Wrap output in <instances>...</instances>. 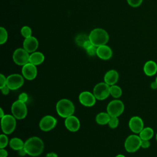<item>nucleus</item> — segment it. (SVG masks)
<instances>
[{
  "instance_id": "473e14b6",
  "label": "nucleus",
  "mask_w": 157,
  "mask_h": 157,
  "mask_svg": "<svg viewBox=\"0 0 157 157\" xmlns=\"http://www.w3.org/2000/svg\"><path fill=\"white\" fill-rule=\"evenodd\" d=\"M20 101L23 102H26L28 99V95L26 93H21L19 94L18 96V99Z\"/></svg>"
},
{
  "instance_id": "4be33fe9",
  "label": "nucleus",
  "mask_w": 157,
  "mask_h": 157,
  "mask_svg": "<svg viewBox=\"0 0 157 157\" xmlns=\"http://www.w3.org/2000/svg\"><path fill=\"white\" fill-rule=\"evenodd\" d=\"M110 118V115L107 112H100L95 118L96 122L100 125H105L108 124Z\"/></svg>"
},
{
  "instance_id": "412c9836",
  "label": "nucleus",
  "mask_w": 157,
  "mask_h": 157,
  "mask_svg": "<svg viewBox=\"0 0 157 157\" xmlns=\"http://www.w3.org/2000/svg\"><path fill=\"white\" fill-rule=\"evenodd\" d=\"M9 145L12 150L18 151L24 148L25 142L18 137H13L10 140Z\"/></svg>"
},
{
  "instance_id": "4c0bfd02",
  "label": "nucleus",
  "mask_w": 157,
  "mask_h": 157,
  "mask_svg": "<svg viewBox=\"0 0 157 157\" xmlns=\"http://www.w3.org/2000/svg\"><path fill=\"white\" fill-rule=\"evenodd\" d=\"M17 151H18V155H19L20 156H25V155H27V153H26V150L24 149V148H23Z\"/></svg>"
},
{
  "instance_id": "c756f323",
  "label": "nucleus",
  "mask_w": 157,
  "mask_h": 157,
  "mask_svg": "<svg viewBox=\"0 0 157 157\" xmlns=\"http://www.w3.org/2000/svg\"><path fill=\"white\" fill-rule=\"evenodd\" d=\"M97 47L95 45H93L92 46H91L90 48H88V49L86 50V53L88 55L90 56H94L96 55L97 53Z\"/></svg>"
},
{
  "instance_id": "423d86ee",
  "label": "nucleus",
  "mask_w": 157,
  "mask_h": 157,
  "mask_svg": "<svg viewBox=\"0 0 157 157\" xmlns=\"http://www.w3.org/2000/svg\"><path fill=\"white\" fill-rule=\"evenodd\" d=\"M12 115H13L16 119H24L28 113V109L25 102H23L19 99L13 102L11 106Z\"/></svg>"
},
{
  "instance_id": "f3484780",
  "label": "nucleus",
  "mask_w": 157,
  "mask_h": 157,
  "mask_svg": "<svg viewBox=\"0 0 157 157\" xmlns=\"http://www.w3.org/2000/svg\"><path fill=\"white\" fill-rule=\"evenodd\" d=\"M112 50L110 47L108 45H103L97 47V53L96 55L101 59L107 60L112 58Z\"/></svg>"
},
{
  "instance_id": "58836bf2",
  "label": "nucleus",
  "mask_w": 157,
  "mask_h": 157,
  "mask_svg": "<svg viewBox=\"0 0 157 157\" xmlns=\"http://www.w3.org/2000/svg\"><path fill=\"white\" fill-rule=\"evenodd\" d=\"M45 157H58V155L55 152H50L47 153Z\"/></svg>"
},
{
  "instance_id": "393cba45",
  "label": "nucleus",
  "mask_w": 157,
  "mask_h": 157,
  "mask_svg": "<svg viewBox=\"0 0 157 157\" xmlns=\"http://www.w3.org/2000/svg\"><path fill=\"white\" fill-rule=\"evenodd\" d=\"M88 40H89V36H87L86 34H81L77 36L75 38V42L78 45L83 47L84 43Z\"/></svg>"
},
{
  "instance_id": "1a4fd4ad",
  "label": "nucleus",
  "mask_w": 157,
  "mask_h": 157,
  "mask_svg": "<svg viewBox=\"0 0 157 157\" xmlns=\"http://www.w3.org/2000/svg\"><path fill=\"white\" fill-rule=\"evenodd\" d=\"M29 53L23 48L16 49L12 55L13 62L18 66H24L29 62Z\"/></svg>"
},
{
  "instance_id": "9d476101",
  "label": "nucleus",
  "mask_w": 157,
  "mask_h": 157,
  "mask_svg": "<svg viewBox=\"0 0 157 157\" xmlns=\"http://www.w3.org/2000/svg\"><path fill=\"white\" fill-rule=\"evenodd\" d=\"M24 77L18 74H12L7 77L6 85L10 90H17L24 84Z\"/></svg>"
},
{
  "instance_id": "a211bd4d",
  "label": "nucleus",
  "mask_w": 157,
  "mask_h": 157,
  "mask_svg": "<svg viewBox=\"0 0 157 157\" xmlns=\"http://www.w3.org/2000/svg\"><path fill=\"white\" fill-rule=\"evenodd\" d=\"M119 78V74L115 70L112 69L108 71L104 76V81L109 85H115Z\"/></svg>"
},
{
  "instance_id": "a878e982",
  "label": "nucleus",
  "mask_w": 157,
  "mask_h": 157,
  "mask_svg": "<svg viewBox=\"0 0 157 157\" xmlns=\"http://www.w3.org/2000/svg\"><path fill=\"white\" fill-rule=\"evenodd\" d=\"M8 38V34L6 31V29L3 28L1 27L0 28V44L2 45L4 44Z\"/></svg>"
},
{
  "instance_id": "e433bc0d",
  "label": "nucleus",
  "mask_w": 157,
  "mask_h": 157,
  "mask_svg": "<svg viewBox=\"0 0 157 157\" xmlns=\"http://www.w3.org/2000/svg\"><path fill=\"white\" fill-rule=\"evenodd\" d=\"M8 152L5 148H0V157H7Z\"/></svg>"
},
{
  "instance_id": "6e6552de",
  "label": "nucleus",
  "mask_w": 157,
  "mask_h": 157,
  "mask_svg": "<svg viewBox=\"0 0 157 157\" xmlns=\"http://www.w3.org/2000/svg\"><path fill=\"white\" fill-rule=\"evenodd\" d=\"M93 93L96 99L105 100L110 95V85L105 82H99L94 86Z\"/></svg>"
},
{
  "instance_id": "2eb2a0df",
  "label": "nucleus",
  "mask_w": 157,
  "mask_h": 157,
  "mask_svg": "<svg viewBox=\"0 0 157 157\" xmlns=\"http://www.w3.org/2000/svg\"><path fill=\"white\" fill-rule=\"evenodd\" d=\"M64 125L68 131L75 132L79 130L80 128V122L77 117L72 115L65 118Z\"/></svg>"
},
{
  "instance_id": "37998d69",
  "label": "nucleus",
  "mask_w": 157,
  "mask_h": 157,
  "mask_svg": "<svg viewBox=\"0 0 157 157\" xmlns=\"http://www.w3.org/2000/svg\"><path fill=\"white\" fill-rule=\"evenodd\" d=\"M155 138H156V140L157 141V132L156 134V136H155Z\"/></svg>"
},
{
  "instance_id": "ea45409f",
  "label": "nucleus",
  "mask_w": 157,
  "mask_h": 157,
  "mask_svg": "<svg viewBox=\"0 0 157 157\" xmlns=\"http://www.w3.org/2000/svg\"><path fill=\"white\" fill-rule=\"evenodd\" d=\"M150 87H151V88L153 89V90H156V89H157V83H156V81H154V82H151V84H150Z\"/></svg>"
},
{
  "instance_id": "20e7f679",
  "label": "nucleus",
  "mask_w": 157,
  "mask_h": 157,
  "mask_svg": "<svg viewBox=\"0 0 157 157\" xmlns=\"http://www.w3.org/2000/svg\"><path fill=\"white\" fill-rule=\"evenodd\" d=\"M1 129L4 134H10L15 129L17 126L16 118L13 115L5 114L1 118Z\"/></svg>"
},
{
  "instance_id": "0eeeda50",
  "label": "nucleus",
  "mask_w": 157,
  "mask_h": 157,
  "mask_svg": "<svg viewBox=\"0 0 157 157\" xmlns=\"http://www.w3.org/2000/svg\"><path fill=\"white\" fill-rule=\"evenodd\" d=\"M106 110L110 117H118L123 113L124 105L121 101L119 99H114L109 102L107 104Z\"/></svg>"
},
{
  "instance_id": "79ce46f5",
  "label": "nucleus",
  "mask_w": 157,
  "mask_h": 157,
  "mask_svg": "<svg viewBox=\"0 0 157 157\" xmlns=\"http://www.w3.org/2000/svg\"><path fill=\"white\" fill-rule=\"evenodd\" d=\"M115 157H125V156H124L123 155H121V154H119V155H117Z\"/></svg>"
},
{
  "instance_id": "6ab92c4d",
  "label": "nucleus",
  "mask_w": 157,
  "mask_h": 157,
  "mask_svg": "<svg viewBox=\"0 0 157 157\" xmlns=\"http://www.w3.org/2000/svg\"><path fill=\"white\" fill-rule=\"evenodd\" d=\"M144 72L147 76H153L157 72V64L152 60L147 61L144 66Z\"/></svg>"
},
{
  "instance_id": "f03ea898",
  "label": "nucleus",
  "mask_w": 157,
  "mask_h": 157,
  "mask_svg": "<svg viewBox=\"0 0 157 157\" xmlns=\"http://www.w3.org/2000/svg\"><path fill=\"white\" fill-rule=\"evenodd\" d=\"M56 110L59 117L66 118L74 114L75 106L71 100L64 98L57 102L56 104Z\"/></svg>"
},
{
  "instance_id": "7c9ffc66",
  "label": "nucleus",
  "mask_w": 157,
  "mask_h": 157,
  "mask_svg": "<svg viewBox=\"0 0 157 157\" xmlns=\"http://www.w3.org/2000/svg\"><path fill=\"white\" fill-rule=\"evenodd\" d=\"M143 0H127V2L129 6L133 7H137L141 5Z\"/></svg>"
},
{
  "instance_id": "9b49d317",
  "label": "nucleus",
  "mask_w": 157,
  "mask_h": 157,
  "mask_svg": "<svg viewBox=\"0 0 157 157\" xmlns=\"http://www.w3.org/2000/svg\"><path fill=\"white\" fill-rule=\"evenodd\" d=\"M56 119L52 115H47L41 118L39 121V126L41 131L48 132L52 130L56 126Z\"/></svg>"
},
{
  "instance_id": "bb28decb",
  "label": "nucleus",
  "mask_w": 157,
  "mask_h": 157,
  "mask_svg": "<svg viewBox=\"0 0 157 157\" xmlns=\"http://www.w3.org/2000/svg\"><path fill=\"white\" fill-rule=\"evenodd\" d=\"M9 139L6 134H1L0 135V148H5L9 145Z\"/></svg>"
},
{
  "instance_id": "cd10ccee",
  "label": "nucleus",
  "mask_w": 157,
  "mask_h": 157,
  "mask_svg": "<svg viewBox=\"0 0 157 157\" xmlns=\"http://www.w3.org/2000/svg\"><path fill=\"white\" fill-rule=\"evenodd\" d=\"M21 34L25 38H28L32 36V30L28 26H24L21 29Z\"/></svg>"
},
{
  "instance_id": "2f4dec72",
  "label": "nucleus",
  "mask_w": 157,
  "mask_h": 157,
  "mask_svg": "<svg viewBox=\"0 0 157 157\" xmlns=\"http://www.w3.org/2000/svg\"><path fill=\"white\" fill-rule=\"evenodd\" d=\"M7 77H5L2 74H0V88L6 86Z\"/></svg>"
},
{
  "instance_id": "aec40b11",
  "label": "nucleus",
  "mask_w": 157,
  "mask_h": 157,
  "mask_svg": "<svg viewBox=\"0 0 157 157\" xmlns=\"http://www.w3.org/2000/svg\"><path fill=\"white\" fill-rule=\"evenodd\" d=\"M45 60L44 55L40 52H34L31 53L29 56V63L37 66L42 64Z\"/></svg>"
},
{
  "instance_id": "dca6fc26",
  "label": "nucleus",
  "mask_w": 157,
  "mask_h": 157,
  "mask_svg": "<svg viewBox=\"0 0 157 157\" xmlns=\"http://www.w3.org/2000/svg\"><path fill=\"white\" fill-rule=\"evenodd\" d=\"M38 45L39 42L37 39L33 36L25 38L23 43V48L28 53H33L36 52L38 48Z\"/></svg>"
},
{
  "instance_id": "7ed1b4c3",
  "label": "nucleus",
  "mask_w": 157,
  "mask_h": 157,
  "mask_svg": "<svg viewBox=\"0 0 157 157\" xmlns=\"http://www.w3.org/2000/svg\"><path fill=\"white\" fill-rule=\"evenodd\" d=\"M89 39L96 47L105 45L109 39L108 33L102 28H95L89 34Z\"/></svg>"
},
{
  "instance_id": "a19ab883",
  "label": "nucleus",
  "mask_w": 157,
  "mask_h": 157,
  "mask_svg": "<svg viewBox=\"0 0 157 157\" xmlns=\"http://www.w3.org/2000/svg\"><path fill=\"white\" fill-rule=\"evenodd\" d=\"M0 112H1L0 117L2 118V117H3L5 115V113H4V110H3V109L2 108H0Z\"/></svg>"
},
{
  "instance_id": "c9c22d12",
  "label": "nucleus",
  "mask_w": 157,
  "mask_h": 157,
  "mask_svg": "<svg viewBox=\"0 0 157 157\" xmlns=\"http://www.w3.org/2000/svg\"><path fill=\"white\" fill-rule=\"evenodd\" d=\"M93 44L91 43V42L90 40V39L89 40H86L85 43H84V44H83V48L84 49H85V50H86V49H88V48H90L91 46H92Z\"/></svg>"
},
{
  "instance_id": "c03bdc74",
  "label": "nucleus",
  "mask_w": 157,
  "mask_h": 157,
  "mask_svg": "<svg viewBox=\"0 0 157 157\" xmlns=\"http://www.w3.org/2000/svg\"><path fill=\"white\" fill-rule=\"evenodd\" d=\"M155 81L156 82V83H157V77H156V79H155Z\"/></svg>"
},
{
  "instance_id": "b1692460",
  "label": "nucleus",
  "mask_w": 157,
  "mask_h": 157,
  "mask_svg": "<svg viewBox=\"0 0 157 157\" xmlns=\"http://www.w3.org/2000/svg\"><path fill=\"white\" fill-rule=\"evenodd\" d=\"M110 94L113 98L118 99L122 95V90L117 85H111L110 86Z\"/></svg>"
},
{
  "instance_id": "72a5a7b5",
  "label": "nucleus",
  "mask_w": 157,
  "mask_h": 157,
  "mask_svg": "<svg viewBox=\"0 0 157 157\" xmlns=\"http://www.w3.org/2000/svg\"><path fill=\"white\" fill-rule=\"evenodd\" d=\"M150 146V142L149 140H142L141 147L143 148H148Z\"/></svg>"
},
{
  "instance_id": "f257e3e1",
  "label": "nucleus",
  "mask_w": 157,
  "mask_h": 157,
  "mask_svg": "<svg viewBox=\"0 0 157 157\" xmlns=\"http://www.w3.org/2000/svg\"><path fill=\"white\" fill-rule=\"evenodd\" d=\"M24 149L29 156L36 157L42 153L44 149V143L39 137H31L25 142Z\"/></svg>"
},
{
  "instance_id": "ddd939ff",
  "label": "nucleus",
  "mask_w": 157,
  "mask_h": 157,
  "mask_svg": "<svg viewBox=\"0 0 157 157\" xmlns=\"http://www.w3.org/2000/svg\"><path fill=\"white\" fill-rule=\"evenodd\" d=\"M21 73L25 79L28 80H33L36 77L37 74L36 66L29 62L22 66Z\"/></svg>"
},
{
  "instance_id": "c85d7f7f",
  "label": "nucleus",
  "mask_w": 157,
  "mask_h": 157,
  "mask_svg": "<svg viewBox=\"0 0 157 157\" xmlns=\"http://www.w3.org/2000/svg\"><path fill=\"white\" fill-rule=\"evenodd\" d=\"M119 124V120L118 118L117 117H110V120L108 123L109 126L112 129L116 128Z\"/></svg>"
},
{
  "instance_id": "5701e85b",
  "label": "nucleus",
  "mask_w": 157,
  "mask_h": 157,
  "mask_svg": "<svg viewBox=\"0 0 157 157\" xmlns=\"http://www.w3.org/2000/svg\"><path fill=\"white\" fill-rule=\"evenodd\" d=\"M142 140H150L154 136L153 129L150 127H145L139 134Z\"/></svg>"
},
{
  "instance_id": "f704fd0d",
  "label": "nucleus",
  "mask_w": 157,
  "mask_h": 157,
  "mask_svg": "<svg viewBox=\"0 0 157 157\" xmlns=\"http://www.w3.org/2000/svg\"><path fill=\"white\" fill-rule=\"evenodd\" d=\"M1 89V92H2V93L4 94V95H7L9 93V92H10V88L6 85V86H4V87H2V88H0Z\"/></svg>"
},
{
  "instance_id": "f8f14e48",
  "label": "nucleus",
  "mask_w": 157,
  "mask_h": 157,
  "mask_svg": "<svg viewBox=\"0 0 157 157\" xmlns=\"http://www.w3.org/2000/svg\"><path fill=\"white\" fill-rule=\"evenodd\" d=\"M78 100L80 104L83 106L90 107L94 105L96 98L93 93L88 91H84L80 93L78 96Z\"/></svg>"
},
{
  "instance_id": "39448f33",
  "label": "nucleus",
  "mask_w": 157,
  "mask_h": 157,
  "mask_svg": "<svg viewBox=\"0 0 157 157\" xmlns=\"http://www.w3.org/2000/svg\"><path fill=\"white\" fill-rule=\"evenodd\" d=\"M141 138L139 135L131 134L128 136L124 142V148L128 153H134L141 147Z\"/></svg>"
},
{
  "instance_id": "4468645a",
  "label": "nucleus",
  "mask_w": 157,
  "mask_h": 157,
  "mask_svg": "<svg viewBox=\"0 0 157 157\" xmlns=\"http://www.w3.org/2000/svg\"><path fill=\"white\" fill-rule=\"evenodd\" d=\"M129 128L134 134H139L144 128V124L142 119L138 116L131 117L129 121Z\"/></svg>"
}]
</instances>
